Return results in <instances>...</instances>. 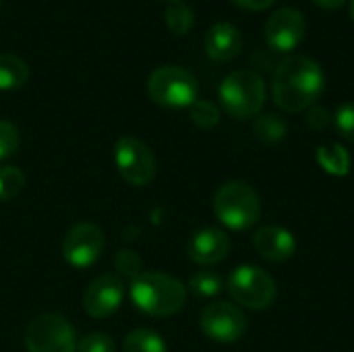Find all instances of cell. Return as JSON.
I'll list each match as a JSON object with an SVG mask.
<instances>
[{
    "mask_svg": "<svg viewBox=\"0 0 354 352\" xmlns=\"http://www.w3.org/2000/svg\"><path fill=\"white\" fill-rule=\"evenodd\" d=\"M326 87V75L322 66L309 56L284 58L274 75V102L284 112H303L311 108Z\"/></svg>",
    "mask_w": 354,
    "mask_h": 352,
    "instance_id": "1",
    "label": "cell"
},
{
    "mask_svg": "<svg viewBox=\"0 0 354 352\" xmlns=\"http://www.w3.org/2000/svg\"><path fill=\"white\" fill-rule=\"evenodd\" d=\"M133 305L149 317H172L187 303V288L180 280L162 272H143L131 282Z\"/></svg>",
    "mask_w": 354,
    "mask_h": 352,
    "instance_id": "2",
    "label": "cell"
},
{
    "mask_svg": "<svg viewBox=\"0 0 354 352\" xmlns=\"http://www.w3.org/2000/svg\"><path fill=\"white\" fill-rule=\"evenodd\" d=\"M216 218L230 230H247L255 226L261 216V201L257 191L245 180L224 183L214 197Z\"/></svg>",
    "mask_w": 354,
    "mask_h": 352,
    "instance_id": "3",
    "label": "cell"
},
{
    "mask_svg": "<svg viewBox=\"0 0 354 352\" xmlns=\"http://www.w3.org/2000/svg\"><path fill=\"white\" fill-rule=\"evenodd\" d=\"M266 83L255 71H234L220 83V104L232 118L245 120L261 112Z\"/></svg>",
    "mask_w": 354,
    "mask_h": 352,
    "instance_id": "4",
    "label": "cell"
},
{
    "mask_svg": "<svg viewBox=\"0 0 354 352\" xmlns=\"http://www.w3.org/2000/svg\"><path fill=\"white\" fill-rule=\"evenodd\" d=\"M147 93L158 106L180 110L197 102L199 85L195 75L183 66H160L147 79Z\"/></svg>",
    "mask_w": 354,
    "mask_h": 352,
    "instance_id": "5",
    "label": "cell"
},
{
    "mask_svg": "<svg viewBox=\"0 0 354 352\" xmlns=\"http://www.w3.org/2000/svg\"><path fill=\"white\" fill-rule=\"evenodd\" d=\"M230 297L247 309H268L278 295L274 278L255 266H239L226 280Z\"/></svg>",
    "mask_w": 354,
    "mask_h": 352,
    "instance_id": "6",
    "label": "cell"
},
{
    "mask_svg": "<svg viewBox=\"0 0 354 352\" xmlns=\"http://www.w3.org/2000/svg\"><path fill=\"white\" fill-rule=\"evenodd\" d=\"M27 352H77V334L71 322L58 313H44L25 330Z\"/></svg>",
    "mask_w": 354,
    "mask_h": 352,
    "instance_id": "7",
    "label": "cell"
},
{
    "mask_svg": "<svg viewBox=\"0 0 354 352\" xmlns=\"http://www.w3.org/2000/svg\"><path fill=\"white\" fill-rule=\"evenodd\" d=\"M114 162L120 176L133 187H145L156 176V156L137 137L124 135L114 145Z\"/></svg>",
    "mask_w": 354,
    "mask_h": 352,
    "instance_id": "8",
    "label": "cell"
},
{
    "mask_svg": "<svg viewBox=\"0 0 354 352\" xmlns=\"http://www.w3.org/2000/svg\"><path fill=\"white\" fill-rule=\"evenodd\" d=\"M199 326L207 338H212L216 342L230 344L245 336L247 317L236 305L226 303V301H216V303H209L201 311Z\"/></svg>",
    "mask_w": 354,
    "mask_h": 352,
    "instance_id": "9",
    "label": "cell"
},
{
    "mask_svg": "<svg viewBox=\"0 0 354 352\" xmlns=\"http://www.w3.org/2000/svg\"><path fill=\"white\" fill-rule=\"evenodd\" d=\"M104 245L106 241L100 226L81 222L66 232L62 241V257L71 268L87 270L102 257Z\"/></svg>",
    "mask_w": 354,
    "mask_h": 352,
    "instance_id": "10",
    "label": "cell"
},
{
    "mask_svg": "<svg viewBox=\"0 0 354 352\" xmlns=\"http://www.w3.org/2000/svg\"><path fill=\"white\" fill-rule=\"evenodd\" d=\"M124 301V282L116 274L97 276L83 293V309L93 319L112 317Z\"/></svg>",
    "mask_w": 354,
    "mask_h": 352,
    "instance_id": "11",
    "label": "cell"
},
{
    "mask_svg": "<svg viewBox=\"0 0 354 352\" xmlns=\"http://www.w3.org/2000/svg\"><path fill=\"white\" fill-rule=\"evenodd\" d=\"M307 33V21L297 8H280L266 23V41L278 52H292Z\"/></svg>",
    "mask_w": 354,
    "mask_h": 352,
    "instance_id": "12",
    "label": "cell"
},
{
    "mask_svg": "<svg viewBox=\"0 0 354 352\" xmlns=\"http://www.w3.org/2000/svg\"><path fill=\"white\" fill-rule=\"evenodd\" d=\"M230 253V239L220 228H201L187 243V255L197 266H216Z\"/></svg>",
    "mask_w": 354,
    "mask_h": 352,
    "instance_id": "13",
    "label": "cell"
},
{
    "mask_svg": "<svg viewBox=\"0 0 354 352\" xmlns=\"http://www.w3.org/2000/svg\"><path fill=\"white\" fill-rule=\"evenodd\" d=\"M253 247L257 253L274 263L288 261L297 251V241L290 230L282 226H261L253 234Z\"/></svg>",
    "mask_w": 354,
    "mask_h": 352,
    "instance_id": "14",
    "label": "cell"
},
{
    "mask_svg": "<svg viewBox=\"0 0 354 352\" xmlns=\"http://www.w3.org/2000/svg\"><path fill=\"white\" fill-rule=\"evenodd\" d=\"M243 48V35L236 25L220 21L209 27L205 33V52L216 62H228L239 56Z\"/></svg>",
    "mask_w": 354,
    "mask_h": 352,
    "instance_id": "15",
    "label": "cell"
},
{
    "mask_svg": "<svg viewBox=\"0 0 354 352\" xmlns=\"http://www.w3.org/2000/svg\"><path fill=\"white\" fill-rule=\"evenodd\" d=\"M29 66L15 54H0V89L12 91L27 83Z\"/></svg>",
    "mask_w": 354,
    "mask_h": 352,
    "instance_id": "16",
    "label": "cell"
},
{
    "mask_svg": "<svg viewBox=\"0 0 354 352\" xmlns=\"http://www.w3.org/2000/svg\"><path fill=\"white\" fill-rule=\"evenodd\" d=\"M124 352H168L164 338L149 328H137L124 338Z\"/></svg>",
    "mask_w": 354,
    "mask_h": 352,
    "instance_id": "17",
    "label": "cell"
},
{
    "mask_svg": "<svg viewBox=\"0 0 354 352\" xmlns=\"http://www.w3.org/2000/svg\"><path fill=\"white\" fill-rule=\"evenodd\" d=\"M317 162L328 174H334V176H344L351 170V154L338 143L328 145V147H319L317 149Z\"/></svg>",
    "mask_w": 354,
    "mask_h": 352,
    "instance_id": "18",
    "label": "cell"
},
{
    "mask_svg": "<svg viewBox=\"0 0 354 352\" xmlns=\"http://www.w3.org/2000/svg\"><path fill=\"white\" fill-rule=\"evenodd\" d=\"M189 290L197 299H216L224 290V280L216 272H195L189 280Z\"/></svg>",
    "mask_w": 354,
    "mask_h": 352,
    "instance_id": "19",
    "label": "cell"
},
{
    "mask_svg": "<svg viewBox=\"0 0 354 352\" xmlns=\"http://www.w3.org/2000/svg\"><path fill=\"white\" fill-rule=\"evenodd\" d=\"M255 137L263 143H278L286 135V122L276 114H261L255 120Z\"/></svg>",
    "mask_w": 354,
    "mask_h": 352,
    "instance_id": "20",
    "label": "cell"
},
{
    "mask_svg": "<svg viewBox=\"0 0 354 352\" xmlns=\"http://www.w3.org/2000/svg\"><path fill=\"white\" fill-rule=\"evenodd\" d=\"M164 21H166V27L174 33V35H185L191 31L193 27V10L191 6L183 4V2H174L166 8V15H164Z\"/></svg>",
    "mask_w": 354,
    "mask_h": 352,
    "instance_id": "21",
    "label": "cell"
},
{
    "mask_svg": "<svg viewBox=\"0 0 354 352\" xmlns=\"http://www.w3.org/2000/svg\"><path fill=\"white\" fill-rule=\"evenodd\" d=\"M25 185V174L17 166H0V201L15 199Z\"/></svg>",
    "mask_w": 354,
    "mask_h": 352,
    "instance_id": "22",
    "label": "cell"
},
{
    "mask_svg": "<svg viewBox=\"0 0 354 352\" xmlns=\"http://www.w3.org/2000/svg\"><path fill=\"white\" fill-rule=\"evenodd\" d=\"M191 120L199 127V129H214L220 122V110L214 102L209 100H197L191 108Z\"/></svg>",
    "mask_w": 354,
    "mask_h": 352,
    "instance_id": "23",
    "label": "cell"
},
{
    "mask_svg": "<svg viewBox=\"0 0 354 352\" xmlns=\"http://www.w3.org/2000/svg\"><path fill=\"white\" fill-rule=\"evenodd\" d=\"M19 143L21 137L17 127L8 120H0V162L12 158L19 149Z\"/></svg>",
    "mask_w": 354,
    "mask_h": 352,
    "instance_id": "24",
    "label": "cell"
},
{
    "mask_svg": "<svg viewBox=\"0 0 354 352\" xmlns=\"http://www.w3.org/2000/svg\"><path fill=\"white\" fill-rule=\"evenodd\" d=\"M77 352H116V346L108 334L89 332L77 342Z\"/></svg>",
    "mask_w": 354,
    "mask_h": 352,
    "instance_id": "25",
    "label": "cell"
},
{
    "mask_svg": "<svg viewBox=\"0 0 354 352\" xmlns=\"http://www.w3.org/2000/svg\"><path fill=\"white\" fill-rule=\"evenodd\" d=\"M334 124L338 129V133L346 139L354 141V102L342 104L336 114H334Z\"/></svg>",
    "mask_w": 354,
    "mask_h": 352,
    "instance_id": "26",
    "label": "cell"
},
{
    "mask_svg": "<svg viewBox=\"0 0 354 352\" xmlns=\"http://www.w3.org/2000/svg\"><path fill=\"white\" fill-rule=\"evenodd\" d=\"M332 122H334V116L330 114L328 108L315 106V108H311L309 114H307V124H309L311 129H315V131H324V129H328Z\"/></svg>",
    "mask_w": 354,
    "mask_h": 352,
    "instance_id": "27",
    "label": "cell"
},
{
    "mask_svg": "<svg viewBox=\"0 0 354 352\" xmlns=\"http://www.w3.org/2000/svg\"><path fill=\"white\" fill-rule=\"evenodd\" d=\"M276 0H234V4H239L245 10H266L274 4Z\"/></svg>",
    "mask_w": 354,
    "mask_h": 352,
    "instance_id": "28",
    "label": "cell"
},
{
    "mask_svg": "<svg viewBox=\"0 0 354 352\" xmlns=\"http://www.w3.org/2000/svg\"><path fill=\"white\" fill-rule=\"evenodd\" d=\"M313 4H317L319 8H326V10H336V8L344 6L346 0H313Z\"/></svg>",
    "mask_w": 354,
    "mask_h": 352,
    "instance_id": "29",
    "label": "cell"
},
{
    "mask_svg": "<svg viewBox=\"0 0 354 352\" xmlns=\"http://www.w3.org/2000/svg\"><path fill=\"white\" fill-rule=\"evenodd\" d=\"M351 19L354 21V0H351Z\"/></svg>",
    "mask_w": 354,
    "mask_h": 352,
    "instance_id": "30",
    "label": "cell"
},
{
    "mask_svg": "<svg viewBox=\"0 0 354 352\" xmlns=\"http://www.w3.org/2000/svg\"><path fill=\"white\" fill-rule=\"evenodd\" d=\"M170 2H178V0H170Z\"/></svg>",
    "mask_w": 354,
    "mask_h": 352,
    "instance_id": "31",
    "label": "cell"
},
{
    "mask_svg": "<svg viewBox=\"0 0 354 352\" xmlns=\"http://www.w3.org/2000/svg\"><path fill=\"white\" fill-rule=\"evenodd\" d=\"M0 8H2V0H0Z\"/></svg>",
    "mask_w": 354,
    "mask_h": 352,
    "instance_id": "32",
    "label": "cell"
}]
</instances>
